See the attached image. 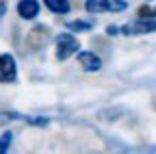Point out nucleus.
I'll use <instances>...</instances> for the list:
<instances>
[{
	"label": "nucleus",
	"instance_id": "nucleus-1",
	"mask_svg": "<svg viewBox=\"0 0 156 154\" xmlns=\"http://www.w3.org/2000/svg\"><path fill=\"white\" fill-rule=\"evenodd\" d=\"M80 50V41H78L76 33H58L54 35V56L56 61H67Z\"/></svg>",
	"mask_w": 156,
	"mask_h": 154
},
{
	"label": "nucleus",
	"instance_id": "nucleus-2",
	"mask_svg": "<svg viewBox=\"0 0 156 154\" xmlns=\"http://www.w3.org/2000/svg\"><path fill=\"white\" fill-rule=\"evenodd\" d=\"M150 33H156V17H136V20L119 26V35H126V37H139Z\"/></svg>",
	"mask_w": 156,
	"mask_h": 154
},
{
	"label": "nucleus",
	"instance_id": "nucleus-3",
	"mask_svg": "<svg viewBox=\"0 0 156 154\" xmlns=\"http://www.w3.org/2000/svg\"><path fill=\"white\" fill-rule=\"evenodd\" d=\"M128 9V2L126 0H85V11L91 13V15H98V13H119V11H126Z\"/></svg>",
	"mask_w": 156,
	"mask_h": 154
},
{
	"label": "nucleus",
	"instance_id": "nucleus-4",
	"mask_svg": "<svg viewBox=\"0 0 156 154\" xmlns=\"http://www.w3.org/2000/svg\"><path fill=\"white\" fill-rule=\"evenodd\" d=\"M17 81V61L11 52L0 54V85H11Z\"/></svg>",
	"mask_w": 156,
	"mask_h": 154
},
{
	"label": "nucleus",
	"instance_id": "nucleus-5",
	"mask_svg": "<svg viewBox=\"0 0 156 154\" xmlns=\"http://www.w3.org/2000/svg\"><path fill=\"white\" fill-rule=\"evenodd\" d=\"M76 56H78V65H80L85 72L95 74V72L102 70V59H100L93 50H78Z\"/></svg>",
	"mask_w": 156,
	"mask_h": 154
},
{
	"label": "nucleus",
	"instance_id": "nucleus-6",
	"mask_svg": "<svg viewBox=\"0 0 156 154\" xmlns=\"http://www.w3.org/2000/svg\"><path fill=\"white\" fill-rule=\"evenodd\" d=\"M15 11H17V15L22 17V20L30 22V20H35L39 15V11H41V2H39V0H20L15 5Z\"/></svg>",
	"mask_w": 156,
	"mask_h": 154
},
{
	"label": "nucleus",
	"instance_id": "nucleus-7",
	"mask_svg": "<svg viewBox=\"0 0 156 154\" xmlns=\"http://www.w3.org/2000/svg\"><path fill=\"white\" fill-rule=\"evenodd\" d=\"M44 7L54 15H67L72 11V0H44Z\"/></svg>",
	"mask_w": 156,
	"mask_h": 154
},
{
	"label": "nucleus",
	"instance_id": "nucleus-8",
	"mask_svg": "<svg viewBox=\"0 0 156 154\" xmlns=\"http://www.w3.org/2000/svg\"><path fill=\"white\" fill-rule=\"evenodd\" d=\"M93 26H95L93 20H72V22L65 24V28L72 30V33H89Z\"/></svg>",
	"mask_w": 156,
	"mask_h": 154
},
{
	"label": "nucleus",
	"instance_id": "nucleus-9",
	"mask_svg": "<svg viewBox=\"0 0 156 154\" xmlns=\"http://www.w3.org/2000/svg\"><path fill=\"white\" fill-rule=\"evenodd\" d=\"M136 15H139V17H156V7L152 2H145L143 7H139Z\"/></svg>",
	"mask_w": 156,
	"mask_h": 154
},
{
	"label": "nucleus",
	"instance_id": "nucleus-10",
	"mask_svg": "<svg viewBox=\"0 0 156 154\" xmlns=\"http://www.w3.org/2000/svg\"><path fill=\"white\" fill-rule=\"evenodd\" d=\"M11 141H13V132H2L0 134V154H5L9 148H11Z\"/></svg>",
	"mask_w": 156,
	"mask_h": 154
},
{
	"label": "nucleus",
	"instance_id": "nucleus-11",
	"mask_svg": "<svg viewBox=\"0 0 156 154\" xmlns=\"http://www.w3.org/2000/svg\"><path fill=\"white\" fill-rule=\"evenodd\" d=\"M13 120H22V115H20V113H11V111H0V124L13 122Z\"/></svg>",
	"mask_w": 156,
	"mask_h": 154
},
{
	"label": "nucleus",
	"instance_id": "nucleus-12",
	"mask_svg": "<svg viewBox=\"0 0 156 154\" xmlns=\"http://www.w3.org/2000/svg\"><path fill=\"white\" fill-rule=\"evenodd\" d=\"M106 33H108L111 37H115V35H119V26H108V28H106Z\"/></svg>",
	"mask_w": 156,
	"mask_h": 154
},
{
	"label": "nucleus",
	"instance_id": "nucleus-13",
	"mask_svg": "<svg viewBox=\"0 0 156 154\" xmlns=\"http://www.w3.org/2000/svg\"><path fill=\"white\" fill-rule=\"evenodd\" d=\"M2 15H5V5L0 2V17H2Z\"/></svg>",
	"mask_w": 156,
	"mask_h": 154
},
{
	"label": "nucleus",
	"instance_id": "nucleus-14",
	"mask_svg": "<svg viewBox=\"0 0 156 154\" xmlns=\"http://www.w3.org/2000/svg\"><path fill=\"white\" fill-rule=\"evenodd\" d=\"M147 2H156V0H147Z\"/></svg>",
	"mask_w": 156,
	"mask_h": 154
}]
</instances>
